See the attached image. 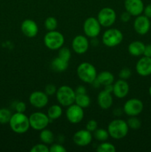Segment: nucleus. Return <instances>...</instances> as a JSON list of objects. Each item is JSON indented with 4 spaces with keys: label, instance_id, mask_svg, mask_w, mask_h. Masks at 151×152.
Listing matches in <instances>:
<instances>
[{
    "label": "nucleus",
    "instance_id": "5701e85b",
    "mask_svg": "<svg viewBox=\"0 0 151 152\" xmlns=\"http://www.w3.org/2000/svg\"><path fill=\"white\" fill-rule=\"evenodd\" d=\"M68 66H69V63L68 61L65 60L59 56L54 58L50 64L52 70L56 71V72H63L68 69Z\"/></svg>",
    "mask_w": 151,
    "mask_h": 152
},
{
    "label": "nucleus",
    "instance_id": "72a5a7b5",
    "mask_svg": "<svg viewBox=\"0 0 151 152\" xmlns=\"http://www.w3.org/2000/svg\"><path fill=\"white\" fill-rule=\"evenodd\" d=\"M49 152H67V149L61 144L52 143L49 148Z\"/></svg>",
    "mask_w": 151,
    "mask_h": 152
},
{
    "label": "nucleus",
    "instance_id": "9b49d317",
    "mask_svg": "<svg viewBox=\"0 0 151 152\" xmlns=\"http://www.w3.org/2000/svg\"><path fill=\"white\" fill-rule=\"evenodd\" d=\"M84 116V111L81 107L76 103L70 105L66 110V117L72 124H78L83 120Z\"/></svg>",
    "mask_w": 151,
    "mask_h": 152
},
{
    "label": "nucleus",
    "instance_id": "393cba45",
    "mask_svg": "<svg viewBox=\"0 0 151 152\" xmlns=\"http://www.w3.org/2000/svg\"><path fill=\"white\" fill-rule=\"evenodd\" d=\"M62 115V108L59 105H53L50 106V108L47 110V116L49 119L51 120H57L60 118Z\"/></svg>",
    "mask_w": 151,
    "mask_h": 152
},
{
    "label": "nucleus",
    "instance_id": "f3484780",
    "mask_svg": "<svg viewBox=\"0 0 151 152\" xmlns=\"http://www.w3.org/2000/svg\"><path fill=\"white\" fill-rule=\"evenodd\" d=\"M136 72L142 77L151 75V57L144 56L140 58L136 65Z\"/></svg>",
    "mask_w": 151,
    "mask_h": 152
},
{
    "label": "nucleus",
    "instance_id": "7c9ffc66",
    "mask_svg": "<svg viewBox=\"0 0 151 152\" xmlns=\"http://www.w3.org/2000/svg\"><path fill=\"white\" fill-rule=\"evenodd\" d=\"M127 123L128 125L129 129H131L133 130H138L142 126V122L138 117H136V116L130 117L127 120Z\"/></svg>",
    "mask_w": 151,
    "mask_h": 152
},
{
    "label": "nucleus",
    "instance_id": "ea45409f",
    "mask_svg": "<svg viewBox=\"0 0 151 152\" xmlns=\"http://www.w3.org/2000/svg\"><path fill=\"white\" fill-rule=\"evenodd\" d=\"M143 13L144 16H146L149 19H151V4H147L146 7H144Z\"/></svg>",
    "mask_w": 151,
    "mask_h": 152
},
{
    "label": "nucleus",
    "instance_id": "58836bf2",
    "mask_svg": "<svg viewBox=\"0 0 151 152\" xmlns=\"http://www.w3.org/2000/svg\"><path fill=\"white\" fill-rule=\"evenodd\" d=\"M130 18H131V15L127 11L121 13V16H120V19H121V20L123 22H127L128 21H130Z\"/></svg>",
    "mask_w": 151,
    "mask_h": 152
},
{
    "label": "nucleus",
    "instance_id": "0eeeda50",
    "mask_svg": "<svg viewBox=\"0 0 151 152\" xmlns=\"http://www.w3.org/2000/svg\"><path fill=\"white\" fill-rule=\"evenodd\" d=\"M29 121L30 128L36 131H41L47 127L50 120L47 114L37 111L30 114L29 117Z\"/></svg>",
    "mask_w": 151,
    "mask_h": 152
},
{
    "label": "nucleus",
    "instance_id": "423d86ee",
    "mask_svg": "<svg viewBox=\"0 0 151 152\" xmlns=\"http://www.w3.org/2000/svg\"><path fill=\"white\" fill-rule=\"evenodd\" d=\"M123 34L116 28H110L105 31L102 35V42L105 46L113 48L121 44L123 41Z\"/></svg>",
    "mask_w": 151,
    "mask_h": 152
},
{
    "label": "nucleus",
    "instance_id": "aec40b11",
    "mask_svg": "<svg viewBox=\"0 0 151 152\" xmlns=\"http://www.w3.org/2000/svg\"><path fill=\"white\" fill-rule=\"evenodd\" d=\"M97 102L98 105L102 109L107 110L109 109L112 106L113 99L111 93H109V92L106 91L105 90H103L98 95Z\"/></svg>",
    "mask_w": 151,
    "mask_h": 152
},
{
    "label": "nucleus",
    "instance_id": "cd10ccee",
    "mask_svg": "<svg viewBox=\"0 0 151 152\" xmlns=\"http://www.w3.org/2000/svg\"><path fill=\"white\" fill-rule=\"evenodd\" d=\"M44 28L47 31H55L57 28L58 22L57 19L53 16H49L44 20Z\"/></svg>",
    "mask_w": 151,
    "mask_h": 152
},
{
    "label": "nucleus",
    "instance_id": "ddd939ff",
    "mask_svg": "<svg viewBox=\"0 0 151 152\" xmlns=\"http://www.w3.org/2000/svg\"><path fill=\"white\" fill-rule=\"evenodd\" d=\"M48 95L45 92L36 91L30 94L29 102L32 106L36 108H42L48 103Z\"/></svg>",
    "mask_w": 151,
    "mask_h": 152
},
{
    "label": "nucleus",
    "instance_id": "4468645a",
    "mask_svg": "<svg viewBox=\"0 0 151 152\" xmlns=\"http://www.w3.org/2000/svg\"><path fill=\"white\" fill-rule=\"evenodd\" d=\"M93 140V134L87 129L79 130L76 132L73 137V141L78 146H87Z\"/></svg>",
    "mask_w": 151,
    "mask_h": 152
},
{
    "label": "nucleus",
    "instance_id": "412c9836",
    "mask_svg": "<svg viewBox=\"0 0 151 152\" xmlns=\"http://www.w3.org/2000/svg\"><path fill=\"white\" fill-rule=\"evenodd\" d=\"M145 45L141 41H133L128 45V52L130 55L139 56L143 55Z\"/></svg>",
    "mask_w": 151,
    "mask_h": 152
},
{
    "label": "nucleus",
    "instance_id": "c9c22d12",
    "mask_svg": "<svg viewBox=\"0 0 151 152\" xmlns=\"http://www.w3.org/2000/svg\"><path fill=\"white\" fill-rule=\"evenodd\" d=\"M56 86L53 84H48L45 86V88H44V92L47 94L48 96H52V95L56 94Z\"/></svg>",
    "mask_w": 151,
    "mask_h": 152
},
{
    "label": "nucleus",
    "instance_id": "dca6fc26",
    "mask_svg": "<svg viewBox=\"0 0 151 152\" xmlns=\"http://www.w3.org/2000/svg\"><path fill=\"white\" fill-rule=\"evenodd\" d=\"M72 48L78 54H84L89 48V41L85 36L78 35L72 41Z\"/></svg>",
    "mask_w": 151,
    "mask_h": 152
},
{
    "label": "nucleus",
    "instance_id": "4be33fe9",
    "mask_svg": "<svg viewBox=\"0 0 151 152\" xmlns=\"http://www.w3.org/2000/svg\"><path fill=\"white\" fill-rule=\"evenodd\" d=\"M96 80L100 86H107V85L113 84L114 83V80H115V77L111 72L105 71H102L99 74H97Z\"/></svg>",
    "mask_w": 151,
    "mask_h": 152
},
{
    "label": "nucleus",
    "instance_id": "f8f14e48",
    "mask_svg": "<svg viewBox=\"0 0 151 152\" xmlns=\"http://www.w3.org/2000/svg\"><path fill=\"white\" fill-rule=\"evenodd\" d=\"M135 31L139 35H145L149 32L151 28L150 20L144 15H139L136 16L133 23Z\"/></svg>",
    "mask_w": 151,
    "mask_h": 152
},
{
    "label": "nucleus",
    "instance_id": "79ce46f5",
    "mask_svg": "<svg viewBox=\"0 0 151 152\" xmlns=\"http://www.w3.org/2000/svg\"><path fill=\"white\" fill-rule=\"evenodd\" d=\"M75 92L76 94H83L87 93V89H86V88L84 86H79L76 88Z\"/></svg>",
    "mask_w": 151,
    "mask_h": 152
},
{
    "label": "nucleus",
    "instance_id": "c03bdc74",
    "mask_svg": "<svg viewBox=\"0 0 151 152\" xmlns=\"http://www.w3.org/2000/svg\"><path fill=\"white\" fill-rule=\"evenodd\" d=\"M149 94L150 95V96H151V86H150V87L149 88Z\"/></svg>",
    "mask_w": 151,
    "mask_h": 152
},
{
    "label": "nucleus",
    "instance_id": "c85d7f7f",
    "mask_svg": "<svg viewBox=\"0 0 151 152\" xmlns=\"http://www.w3.org/2000/svg\"><path fill=\"white\" fill-rule=\"evenodd\" d=\"M96 151L98 152H115V147L114 146L113 144L105 141L102 142V143L98 145Z\"/></svg>",
    "mask_w": 151,
    "mask_h": 152
},
{
    "label": "nucleus",
    "instance_id": "9d476101",
    "mask_svg": "<svg viewBox=\"0 0 151 152\" xmlns=\"http://www.w3.org/2000/svg\"><path fill=\"white\" fill-rule=\"evenodd\" d=\"M143 109V102L137 98H132L127 100L123 107L124 112L129 117L138 116L142 112Z\"/></svg>",
    "mask_w": 151,
    "mask_h": 152
},
{
    "label": "nucleus",
    "instance_id": "473e14b6",
    "mask_svg": "<svg viewBox=\"0 0 151 152\" xmlns=\"http://www.w3.org/2000/svg\"><path fill=\"white\" fill-rule=\"evenodd\" d=\"M30 152H49V147L44 143H38L33 145Z\"/></svg>",
    "mask_w": 151,
    "mask_h": 152
},
{
    "label": "nucleus",
    "instance_id": "bb28decb",
    "mask_svg": "<svg viewBox=\"0 0 151 152\" xmlns=\"http://www.w3.org/2000/svg\"><path fill=\"white\" fill-rule=\"evenodd\" d=\"M93 137L99 142H105L110 137L107 130L104 129H97L93 132Z\"/></svg>",
    "mask_w": 151,
    "mask_h": 152
},
{
    "label": "nucleus",
    "instance_id": "2eb2a0df",
    "mask_svg": "<svg viewBox=\"0 0 151 152\" xmlns=\"http://www.w3.org/2000/svg\"><path fill=\"white\" fill-rule=\"evenodd\" d=\"M124 8L131 16L136 17L143 13L144 5L142 0H124Z\"/></svg>",
    "mask_w": 151,
    "mask_h": 152
},
{
    "label": "nucleus",
    "instance_id": "39448f33",
    "mask_svg": "<svg viewBox=\"0 0 151 152\" xmlns=\"http://www.w3.org/2000/svg\"><path fill=\"white\" fill-rule=\"evenodd\" d=\"M65 37L59 31H48L44 37V44L50 50H59L64 45Z\"/></svg>",
    "mask_w": 151,
    "mask_h": 152
},
{
    "label": "nucleus",
    "instance_id": "c756f323",
    "mask_svg": "<svg viewBox=\"0 0 151 152\" xmlns=\"http://www.w3.org/2000/svg\"><path fill=\"white\" fill-rule=\"evenodd\" d=\"M12 114L7 108H0V124L9 123Z\"/></svg>",
    "mask_w": 151,
    "mask_h": 152
},
{
    "label": "nucleus",
    "instance_id": "a878e982",
    "mask_svg": "<svg viewBox=\"0 0 151 152\" xmlns=\"http://www.w3.org/2000/svg\"><path fill=\"white\" fill-rule=\"evenodd\" d=\"M90 98L87 94H76L75 99V103L82 108H86L90 106Z\"/></svg>",
    "mask_w": 151,
    "mask_h": 152
},
{
    "label": "nucleus",
    "instance_id": "20e7f679",
    "mask_svg": "<svg viewBox=\"0 0 151 152\" xmlns=\"http://www.w3.org/2000/svg\"><path fill=\"white\" fill-rule=\"evenodd\" d=\"M76 72L78 78L82 82L88 84H91L95 81L98 74L95 66L87 62L80 64L77 68Z\"/></svg>",
    "mask_w": 151,
    "mask_h": 152
},
{
    "label": "nucleus",
    "instance_id": "f704fd0d",
    "mask_svg": "<svg viewBox=\"0 0 151 152\" xmlns=\"http://www.w3.org/2000/svg\"><path fill=\"white\" fill-rule=\"evenodd\" d=\"M132 75V71L130 68H124L120 71L118 76H119L120 79H122V80H127V79L130 78Z\"/></svg>",
    "mask_w": 151,
    "mask_h": 152
},
{
    "label": "nucleus",
    "instance_id": "a19ab883",
    "mask_svg": "<svg viewBox=\"0 0 151 152\" xmlns=\"http://www.w3.org/2000/svg\"><path fill=\"white\" fill-rule=\"evenodd\" d=\"M143 55L144 56H147V57H151V44L145 45Z\"/></svg>",
    "mask_w": 151,
    "mask_h": 152
},
{
    "label": "nucleus",
    "instance_id": "6e6552de",
    "mask_svg": "<svg viewBox=\"0 0 151 152\" xmlns=\"http://www.w3.org/2000/svg\"><path fill=\"white\" fill-rule=\"evenodd\" d=\"M97 19L102 27H111L116 20V13L111 7H104L99 10L97 15Z\"/></svg>",
    "mask_w": 151,
    "mask_h": 152
},
{
    "label": "nucleus",
    "instance_id": "6ab92c4d",
    "mask_svg": "<svg viewBox=\"0 0 151 152\" xmlns=\"http://www.w3.org/2000/svg\"><path fill=\"white\" fill-rule=\"evenodd\" d=\"M113 86V93L115 95V97L118 98V99H122L128 94L129 91H130V86L125 80L120 79L115 82Z\"/></svg>",
    "mask_w": 151,
    "mask_h": 152
},
{
    "label": "nucleus",
    "instance_id": "a211bd4d",
    "mask_svg": "<svg viewBox=\"0 0 151 152\" xmlns=\"http://www.w3.org/2000/svg\"><path fill=\"white\" fill-rule=\"evenodd\" d=\"M22 32L28 38H33L38 34V28L35 21L32 19H25L21 25Z\"/></svg>",
    "mask_w": 151,
    "mask_h": 152
},
{
    "label": "nucleus",
    "instance_id": "2f4dec72",
    "mask_svg": "<svg viewBox=\"0 0 151 152\" xmlns=\"http://www.w3.org/2000/svg\"><path fill=\"white\" fill-rule=\"evenodd\" d=\"M58 56L62 59H65V60L69 62L71 57V52L69 48L66 47H63L62 46L61 48L59 49V53H58Z\"/></svg>",
    "mask_w": 151,
    "mask_h": 152
},
{
    "label": "nucleus",
    "instance_id": "37998d69",
    "mask_svg": "<svg viewBox=\"0 0 151 152\" xmlns=\"http://www.w3.org/2000/svg\"><path fill=\"white\" fill-rule=\"evenodd\" d=\"M113 84H110V85H107V86H105V89H104V90L109 92V93H111V92H113Z\"/></svg>",
    "mask_w": 151,
    "mask_h": 152
},
{
    "label": "nucleus",
    "instance_id": "4c0bfd02",
    "mask_svg": "<svg viewBox=\"0 0 151 152\" xmlns=\"http://www.w3.org/2000/svg\"><path fill=\"white\" fill-rule=\"evenodd\" d=\"M26 104L24 102H18L16 103V106H15V109H16V112L20 113H25L26 111Z\"/></svg>",
    "mask_w": 151,
    "mask_h": 152
},
{
    "label": "nucleus",
    "instance_id": "1a4fd4ad",
    "mask_svg": "<svg viewBox=\"0 0 151 152\" xmlns=\"http://www.w3.org/2000/svg\"><path fill=\"white\" fill-rule=\"evenodd\" d=\"M102 25L98 21L97 18L89 17L84 21L83 25V31L86 37L89 38H96L101 32Z\"/></svg>",
    "mask_w": 151,
    "mask_h": 152
},
{
    "label": "nucleus",
    "instance_id": "a18cd8bd",
    "mask_svg": "<svg viewBox=\"0 0 151 152\" xmlns=\"http://www.w3.org/2000/svg\"><path fill=\"white\" fill-rule=\"evenodd\" d=\"M150 25H151V21H150Z\"/></svg>",
    "mask_w": 151,
    "mask_h": 152
},
{
    "label": "nucleus",
    "instance_id": "f257e3e1",
    "mask_svg": "<svg viewBox=\"0 0 151 152\" xmlns=\"http://www.w3.org/2000/svg\"><path fill=\"white\" fill-rule=\"evenodd\" d=\"M9 125L11 130L16 134L26 133L30 128L29 117L25 113L16 112L12 114Z\"/></svg>",
    "mask_w": 151,
    "mask_h": 152
},
{
    "label": "nucleus",
    "instance_id": "7ed1b4c3",
    "mask_svg": "<svg viewBox=\"0 0 151 152\" xmlns=\"http://www.w3.org/2000/svg\"><path fill=\"white\" fill-rule=\"evenodd\" d=\"M56 96L59 105L64 107H68L75 103L76 94L70 86H62L56 91Z\"/></svg>",
    "mask_w": 151,
    "mask_h": 152
},
{
    "label": "nucleus",
    "instance_id": "f03ea898",
    "mask_svg": "<svg viewBox=\"0 0 151 152\" xmlns=\"http://www.w3.org/2000/svg\"><path fill=\"white\" fill-rule=\"evenodd\" d=\"M107 132L110 137L115 140L125 137L129 132L127 121L121 119H115L111 121L107 126Z\"/></svg>",
    "mask_w": 151,
    "mask_h": 152
},
{
    "label": "nucleus",
    "instance_id": "b1692460",
    "mask_svg": "<svg viewBox=\"0 0 151 152\" xmlns=\"http://www.w3.org/2000/svg\"><path fill=\"white\" fill-rule=\"evenodd\" d=\"M39 138L43 143L46 145H51L54 142V134L50 130L47 129H44L43 130L40 131Z\"/></svg>",
    "mask_w": 151,
    "mask_h": 152
},
{
    "label": "nucleus",
    "instance_id": "e433bc0d",
    "mask_svg": "<svg viewBox=\"0 0 151 152\" xmlns=\"http://www.w3.org/2000/svg\"><path fill=\"white\" fill-rule=\"evenodd\" d=\"M98 129V123L95 120H90L86 124V129L89 132H93Z\"/></svg>",
    "mask_w": 151,
    "mask_h": 152
}]
</instances>
